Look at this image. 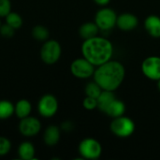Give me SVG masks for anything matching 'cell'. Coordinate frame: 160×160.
<instances>
[{
  "mask_svg": "<svg viewBox=\"0 0 160 160\" xmlns=\"http://www.w3.org/2000/svg\"><path fill=\"white\" fill-rule=\"evenodd\" d=\"M59 109V103L57 98L52 94H46L42 96L38 103V112L43 118L53 117Z\"/></svg>",
  "mask_w": 160,
  "mask_h": 160,
  "instance_id": "7",
  "label": "cell"
},
{
  "mask_svg": "<svg viewBox=\"0 0 160 160\" xmlns=\"http://www.w3.org/2000/svg\"><path fill=\"white\" fill-rule=\"evenodd\" d=\"M142 74L152 81L160 80V57L152 55L145 58L142 63Z\"/></svg>",
  "mask_w": 160,
  "mask_h": 160,
  "instance_id": "10",
  "label": "cell"
},
{
  "mask_svg": "<svg viewBox=\"0 0 160 160\" xmlns=\"http://www.w3.org/2000/svg\"><path fill=\"white\" fill-rule=\"evenodd\" d=\"M32 37L38 40V41H46L47 39H49V37H50V32L48 30V28L44 25H41V24H38V25H35L32 29Z\"/></svg>",
  "mask_w": 160,
  "mask_h": 160,
  "instance_id": "20",
  "label": "cell"
},
{
  "mask_svg": "<svg viewBox=\"0 0 160 160\" xmlns=\"http://www.w3.org/2000/svg\"><path fill=\"white\" fill-rule=\"evenodd\" d=\"M60 128H61V130H63L65 132H70L73 129V124L70 121H65L62 123Z\"/></svg>",
  "mask_w": 160,
  "mask_h": 160,
  "instance_id": "27",
  "label": "cell"
},
{
  "mask_svg": "<svg viewBox=\"0 0 160 160\" xmlns=\"http://www.w3.org/2000/svg\"><path fill=\"white\" fill-rule=\"evenodd\" d=\"M11 11L10 0H0V18H5Z\"/></svg>",
  "mask_w": 160,
  "mask_h": 160,
  "instance_id": "26",
  "label": "cell"
},
{
  "mask_svg": "<svg viewBox=\"0 0 160 160\" xmlns=\"http://www.w3.org/2000/svg\"><path fill=\"white\" fill-rule=\"evenodd\" d=\"M5 22L11 27H13L15 30L21 28L22 26L23 21L22 16L15 11H10L6 17H5Z\"/></svg>",
  "mask_w": 160,
  "mask_h": 160,
  "instance_id": "21",
  "label": "cell"
},
{
  "mask_svg": "<svg viewBox=\"0 0 160 160\" xmlns=\"http://www.w3.org/2000/svg\"><path fill=\"white\" fill-rule=\"evenodd\" d=\"M32 109L31 102L26 98H22L14 104V114L19 119H22L31 114Z\"/></svg>",
  "mask_w": 160,
  "mask_h": 160,
  "instance_id": "15",
  "label": "cell"
},
{
  "mask_svg": "<svg viewBox=\"0 0 160 160\" xmlns=\"http://www.w3.org/2000/svg\"><path fill=\"white\" fill-rule=\"evenodd\" d=\"M17 155L20 159L33 160L36 156V148L31 142L23 141L18 146Z\"/></svg>",
  "mask_w": 160,
  "mask_h": 160,
  "instance_id": "13",
  "label": "cell"
},
{
  "mask_svg": "<svg viewBox=\"0 0 160 160\" xmlns=\"http://www.w3.org/2000/svg\"><path fill=\"white\" fill-rule=\"evenodd\" d=\"M14 115V104L8 99L0 100V120L9 119Z\"/></svg>",
  "mask_w": 160,
  "mask_h": 160,
  "instance_id": "19",
  "label": "cell"
},
{
  "mask_svg": "<svg viewBox=\"0 0 160 160\" xmlns=\"http://www.w3.org/2000/svg\"><path fill=\"white\" fill-rule=\"evenodd\" d=\"M15 34V29L13 27H11L10 25H8V23H4V24H1L0 26V35L3 37V38H10L14 36Z\"/></svg>",
  "mask_w": 160,
  "mask_h": 160,
  "instance_id": "25",
  "label": "cell"
},
{
  "mask_svg": "<svg viewBox=\"0 0 160 160\" xmlns=\"http://www.w3.org/2000/svg\"><path fill=\"white\" fill-rule=\"evenodd\" d=\"M110 128L112 134L116 137L128 138L134 133L136 126L132 119L125 115H122L113 118V120L111 123Z\"/></svg>",
  "mask_w": 160,
  "mask_h": 160,
  "instance_id": "4",
  "label": "cell"
},
{
  "mask_svg": "<svg viewBox=\"0 0 160 160\" xmlns=\"http://www.w3.org/2000/svg\"><path fill=\"white\" fill-rule=\"evenodd\" d=\"M139 24V20L132 13H123L117 16L116 26L122 31H131Z\"/></svg>",
  "mask_w": 160,
  "mask_h": 160,
  "instance_id": "11",
  "label": "cell"
},
{
  "mask_svg": "<svg viewBox=\"0 0 160 160\" xmlns=\"http://www.w3.org/2000/svg\"><path fill=\"white\" fill-rule=\"evenodd\" d=\"M40 59L46 65L56 64L62 54V47L55 39H47L40 48Z\"/></svg>",
  "mask_w": 160,
  "mask_h": 160,
  "instance_id": "3",
  "label": "cell"
},
{
  "mask_svg": "<svg viewBox=\"0 0 160 160\" xmlns=\"http://www.w3.org/2000/svg\"><path fill=\"white\" fill-rule=\"evenodd\" d=\"M94 1H95V3L97 5L101 6V7H105V6H107L110 3L111 0H94Z\"/></svg>",
  "mask_w": 160,
  "mask_h": 160,
  "instance_id": "28",
  "label": "cell"
},
{
  "mask_svg": "<svg viewBox=\"0 0 160 160\" xmlns=\"http://www.w3.org/2000/svg\"><path fill=\"white\" fill-rule=\"evenodd\" d=\"M18 130L20 134L26 138H31L38 135L41 130V123L38 118L35 116H27L20 119L18 125Z\"/></svg>",
  "mask_w": 160,
  "mask_h": 160,
  "instance_id": "9",
  "label": "cell"
},
{
  "mask_svg": "<svg viewBox=\"0 0 160 160\" xmlns=\"http://www.w3.org/2000/svg\"><path fill=\"white\" fill-rule=\"evenodd\" d=\"M95 69V66L84 57L77 58L70 64V72L78 79H88L92 77Z\"/></svg>",
  "mask_w": 160,
  "mask_h": 160,
  "instance_id": "8",
  "label": "cell"
},
{
  "mask_svg": "<svg viewBox=\"0 0 160 160\" xmlns=\"http://www.w3.org/2000/svg\"><path fill=\"white\" fill-rule=\"evenodd\" d=\"M98 32H99V28L95 22H84L79 28V35L83 39H88L96 36H98Z\"/></svg>",
  "mask_w": 160,
  "mask_h": 160,
  "instance_id": "16",
  "label": "cell"
},
{
  "mask_svg": "<svg viewBox=\"0 0 160 160\" xmlns=\"http://www.w3.org/2000/svg\"><path fill=\"white\" fill-rule=\"evenodd\" d=\"M60 137H61V128L57 126L51 125L47 127L44 130L43 142L47 146L52 147L59 142Z\"/></svg>",
  "mask_w": 160,
  "mask_h": 160,
  "instance_id": "12",
  "label": "cell"
},
{
  "mask_svg": "<svg viewBox=\"0 0 160 160\" xmlns=\"http://www.w3.org/2000/svg\"><path fill=\"white\" fill-rule=\"evenodd\" d=\"M158 90L160 91V80L158 81Z\"/></svg>",
  "mask_w": 160,
  "mask_h": 160,
  "instance_id": "29",
  "label": "cell"
},
{
  "mask_svg": "<svg viewBox=\"0 0 160 160\" xmlns=\"http://www.w3.org/2000/svg\"><path fill=\"white\" fill-rule=\"evenodd\" d=\"M82 57L87 59L95 67H98L110 61L113 54L112 43L99 36L84 39L82 44Z\"/></svg>",
  "mask_w": 160,
  "mask_h": 160,
  "instance_id": "2",
  "label": "cell"
},
{
  "mask_svg": "<svg viewBox=\"0 0 160 160\" xmlns=\"http://www.w3.org/2000/svg\"><path fill=\"white\" fill-rule=\"evenodd\" d=\"M78 151L83 159H98L102 154V146L96 139L85 138L80 142Z\"/></svg>",
  "mask_w": 160,
  "mask_h": 160,
  "instance_id": "5",
  "label": "cell"
},
{
  "mask_svg": "<svg viewBox=\"0 0 160 160\" xmlns=\"http://www.w3.org/2000/svg\"><path fill=\"white\" fill-rule=\"evenodd\" d=\"M144 28L153 38H160V17L150 15L144 21Z\"/></svg>",
  "mask_w": 160,
  "mask_h": 160,
  "instance_id": "14",
  "label": "cell"
},
{
  "mask_svg": "<svg viewBox=\"0 0 160 160\" xmlns=\"http://www.w3.org/2000/svg\"><path fill=\"white\" fill-rule=\"evenodd\" d=\"M125 112H126V105H125V103L122 100H120L118 98H115L108 106V108H107V110L105 111L104 113H106L110 117L115 118V117H119V116L124 115Z\"/></svg>",
  "mask_w": 160,
  "mask_h": 160,
  "instance_id": "17",
  "label": "cell"
},
{
  "mask_svg": "<svg viewBox=\"0 0 160 160\" xmlns=\"http://www.w3.org/2000/svg\"><path fill=\"white\" fill-rule=\"evenodd\" d=\"M116 12L111 8H100L95 16V22L101 31H109L116 25L117 20Z\"/></svg>",
  "mask_w": 160,
  "mask_h": 160,
  "instance_id": "6",
  "label": "cell"
},
{
  "mask_svg": "<svg viewBox=\"0 0 160 160\" xmlns=\"http://www.w3.org/2000/svg\"><path fill=\"white\" fill-rule=\"evenodd\" d=\"M11 150V142L8 138L0 136V157L7 156Z\"/></svg>",
  "mask_w": 160,
  "mask_h": 160,
  "instance_id": "23",
  "label": "cell"
},
{
  "mask_svg": "<svg viewBox=\"0 0 160 160\" xmlns=\"http://www.w3.org/2000/svg\"><path fill=\"white\" fill-rule=\"evenodd\" d=\"M101 92H102L101 87L95 81L88 82L85 85V88H84V93H85L86 97H91V98H98Z\"/></svg>",
  "mask_w": 160,
  "mask_h": 160,
  "instance_id": "22",
  "label": "cell"
},
{
  "mask_svg": "<svg viewBox=\"0 0 160 160\" xmlns=\"http://www.w3.org/2000/svg\"><path fill=\"white\" fill-rule=\"evenodd\" d=\"M82 106L87 111H93L98 109V99L91 97H85L82 100Z\"/></svg>",
  "mask_w": 160,
  "mask_h": 160,
  "instance_id": "24",
  "label": "cell"
},
{
  "mask_svg": "<svg viewBox=\"0 0 160 160\" xmlns=\"http://www.w3.org/2000/svg\"><path fill=\"white\" fill-rule=\"evenodd\" d=\"M126 77L124 65L116 60H110L95 69L94 81L101 87L102 90L114 92L123 83Z\"/></svg>",
  "mask_w": 160,
  "mask_h": 160,
  "instance_id": "1",
  "label": "cell"
},
{
  "mask_svg": "<svg viewBox=\"0 0 160 160\" xmlns=\"http://www.w3.org/2000/svg\"><path fill=\"white\" fill-rule=\"evenodd\" d=\"M115 98H116V97H115V95H114V93L112 91L102 90V92L100 93V95L97 98L98 99V109L99 111H101L102 112H105L108 106Z\"/></svg>",
  "mask_w": 160,
  "mask_h": 160,
  "instance_id": "18",
  "label": "cell"
},
{
  "mask_svg": "<svg viewBox=\"0 0 160 160\" xmlns=\"http://www.w3.org/2000/svg\"><path fill=\"white\" fill-rule=\"evenodd\" d=\"M1 24H2V22H1V20H0V26H1Z\"/></svg>",
  "mask_w": 160,
  "mask_h": 160,
  "instance_id": "30",
  "label": "cell"
}]
</instances>
